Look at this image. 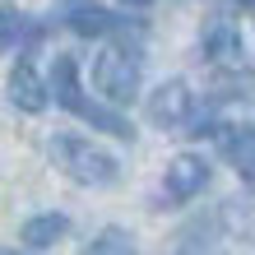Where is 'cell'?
<instances>
[{
	"instance_id": "6da1fadb",
	"label": "cell",
	"mask_w": 255,
	"mask_h": 255,
	"mask_svg": "<svg viewBox=\"0 0 255 255\" xmlns=\"http://www.w3.org/2000/svg\"><path fill=\"white\" fill-rule=\"evenodd\" d=\"M204 56L223 70L246 74L255 70V0H242L237 9H223L204 23Z\"/></svg>"
},
{
	"instance_id": "7a4b0ae2",
	"label": "cell",
	"mask_w": 255,
	"mask_h": 255,
	"mask_svg": "<svg viewBox=\"0 0 255 255\" xmlns=\"http://www.w3.org/2000/svg\"><path fill=\"white\" fill-rule=\"evenodd\" d=\"M47 93H51L56 102H61V107H65L70 116L88 121L93 130H107V134H116V139H134V126L126 121L121 112H112V107H98L93 98H84V88H79V65H74V56H56Z\"/></svg>"
},
{
	"instance_id": "3957f363",
	"label": "cell",
	"mask_w": 255,
	"mask_h": 255,
	"mask_svg": "<svg viewBox=\"0 0 255 255\" xmlns=\"http://www.w3.org/2000/svg\"><path fill=\"white\" fill-rule=\"evenodd\" d=\"M47 148H51V162L79 186H112L121 176V162L107 148H98L93 139H84V134H51Z\"/></svg>"
},
{
	"instance_id": "277c9868",
	"label": "cell",
	"mask_w": 255,
	"mask_h": 255,
	"mask_svg": "<svg viewBox=\"0 0 255 255\" xmlns=\"http://www.w3.org/2000/svg\"><path fill=\"white\" fill-rule=\"evenodd\" d=\"M139 79H144V51L134 42H107L93 61V84L102 98L112 102H134L139 98Z\"/></svg>"
},
{
	"instance_id": "5b68a950",
	"label": "cell",
	"mask_w": 255,
	"mask_h": 255,
	"mask_svg": "<svg viewBox=\"0 0 255 255\" xmlns=\"http://www.w3.org/2000/svg\"><path fill=\"white\" fill-rule=\"evenodd\" d=\"M195 107H200V98H195V88L186 79H167L153 88V98H148V121L167 134H186L190 121H195Z\"/></svg>"
},
{
	"instance_id": "8992f818",
	"label": "cell",
	"mask_w": 255,
	"mask_h": 255,
	"mask_svg": "<svg viewBox=\"0 0 255 255\" xmlns=\"http://www.w3.org/2000/svg\"><path fill=\"white\" fill-rule=\"evenodd\" d=\"M56 19H61L70 33L79 37H107V33H126V19L121 14H112L107 5H98V0H61L56 5Z\"/></svg>"
},
{
	"instance_id": "52a82bcc",
	"label": "cell",
	"mask_w": 255,
	"mask_h": 255,
	"mask_svg": "<svg viewBox=\"0 0 255 255\" xmlns=\"http://www.w3.org/2000/svg\"><path fill=\"white\" fill-rule=\"evenodd\" d=\"M209 186V162L200 153H176L162 172V204H190L195 195Z\"/></svg>"
},
{
	"instance_id": "ba28073f",
	"label": "cell",
	"mask_w": 255,
	"mask_h": 255,
	"mask_svg": "<svg viewBox=\"0 0 255 255\" xmlns=\"http://www.w3.org/2000/svg\"><path fill=\"white\" fill-rule=\"evenodd\" d=\"M218 148L228 158V167L255 190V126H228L218 134Z\"/></svg>"
},
{
	"instance_id": "9c48e42d",
	"label": "cell",
	"mask_w": 255,
	"mask_h": 255,
	"mask_svg": "<svg viewBox=\"0 0 255 255\" xmlns=\"http://www.w3.org/2000/svg\"><path fill=\"white\" fill-rule=\"evenodd\" d=\"M9 102H14L19 112H28V116H37V112L51 102L47 79L37 74V65H33V61H19V65L9 70Z\"/></svg>"
},
{
	"instance_id": "30bf717a",
	"label": "cell",
	"mask_w": 255,
	"mask_h": 255,
	"mask_svg": "<svg viewBox=\"0 0 255 255\" xmlns=\"http://www.w3.org/2000/svg\"><path fill=\"white\" fill-rule=\"evenodd\" d=\"M70 232V218L65 214H33L23 223V246H33V251H47V246H56L61 237Z\"/></svg>"
},
{
	"instance_id": "8fae6325",
	"label": "cell",
	"mask_w": 255,
	"mask_h": 255,
	"mask_svg": "<svg viewBox=\"0 0 255 255\" xmlns=\"http://www.w3.org/2000/svg\"><path fill=\"white\" fill-rule=\"evenodd\" d=\"M218 218L228 223V232H237V237H246V242H255V195H242V200H228Z\"/></svg>"
},
{
	"instance_id": "7c38bea8",
	"label": "cell",
	"mask_w": 255,
	"mask_h": 255,
	"mask_svg": "<svg viewBox=\"0 0 255 255\" xmlns=\"http://www.w3.org/2000/svg\"><path fill=\"white\" fill-rule=\"evenodd\" d=\"M28 33H33L28 14H23L19 5H0V56H5V51H14Z\"/></svg>"
},
{
	"instance_id": "4fadbf2b",
	"label": "cell",
	"mask_w": 255,
	"mask_h": 255,
	"mask_svg": "<svg viewBox=\"0 0 255 255\" xmlns=\"http://www.w3.org/2000/svg\"><path fill=\"white\" fill-rule=\"evenodd\" d=\"M84 255H139V251H134V237L126 228H102L93 242L84 246Z\"/></svg>"
},
{
	"instance_id": "5bb4252c",
	"label": "cell",
	"mask_w": 255,
	"mask_h": 255,
	"mask_svg": "<svg viewBox=\"0 0 255 255\" xmlns=\"http://www.w3.org/2000/svg\"><path fill=\"white\" fill-rule=\"evenodd\" d=\"M209 237H214V223H195L181 237V251L176 255H214V242H209Z\"/></svg>"
},
{
	"instance_id": "9a60e30c",
	"label": "cell",
	"mask_w": 255,
	"mask_h": 255,
	"mask_svg": "<svg viewBox=\"0 0 255 255\" xmlns=\"http://www.w3.org/2000/svg\"><path fill=\"white\" fill-rule=\"evenodd\" d=\"M121 5H134V9H139V5H153V0H121Z\"/></svg>"
},
{
	"instance_id": "2e32d148",
	"label": "cell",
	"mask_w": 255,
	"mask_h": 255,
	"mask_svg": "<svg viewBox=\"0 0 255 255\" xmlns=\"http://www.w3.org/2000/svg\"><path fill=\"white\" fill-rule=\"evenodd\" d=\"M0 255H23V251H5V246H0Z\"/></svg>"
}]
</instances>
